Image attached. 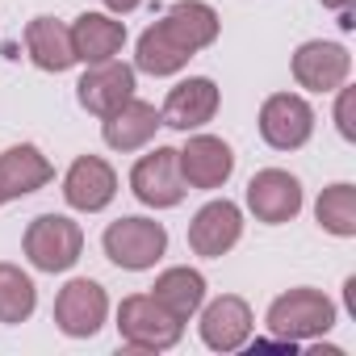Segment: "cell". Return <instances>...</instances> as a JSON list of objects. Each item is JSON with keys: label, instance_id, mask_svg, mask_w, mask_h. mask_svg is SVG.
<instances>
[{"label": "cell", "instance_id": "obj_1", "mask_svg": "<svg viewBox=\"0 0 356 356\" xmlns=\"http://www.w3.org/2000/svg\"><path fill=\"white\" fill-rule=\"evenodd\" d=\"M264 323H268L273 339H281V343L293 348V343H306V339L327 335L335 327V302L323 289H306L302 285V289H289V293L273 298Z\"/></svg>", "mask_w": 356, "mask_h": 356}, {"label": "cell", "instance_id": "obj_2", "mask_svg": "<svg viewBox=\"0 0 356 356\" xmlns=\"http://www.w3.org/2000/svg\"><path fill=\"white\" fill-rule=\"evenodd\" d=\"M118 335L134 352H168V348L181 343L185 323L172 318L151 293H130L118 306Z\"/></svg>", "mask_w": 356, "mask_h": 356}, {"label": "cell", "instance_id": "obj_3", "mask_svg": "<svg viewBox=\"0 0 356 356\" xmlns=\"http://www.w3.org/2000/svg\"><path fill=\"white\" fill-rule=\"evenodd\" d=\"M22 252L38 273H67L84 252V231L67 214H38L26 227Z\"/></svg>", "mask_w": 356, "mask_h": 356}, {"label": "cell", "instance_id": "obj_4", "mask_svg": "<svg viewBox=\"0 0 356 356\" xmlns=\"http://www.w3.org/2000/svg\"><path fill=\"white\" fill-rule=\"evenodd\" d=\"M101 248H105V256H109L118 268H126V273H147V268H155V264L163 260V252H168V231H163V222H155V218H118V222L105 227Z\"/></svg>", "mask_w": 356, "mask_h": 356}, {"label": "cell", "instance_id": "obj_5", "mask_svg": "<svg viewBox=\"0 0 356 356\" xmlns=\"http://www.w3.org/2000/svg\"><path fill=\"white\" fill-rule=\"evenodd\" d=\"M130 189L151 210H172L185 202V176L176 163V147H155L130 168Z\"/></svg>", "mask_w": 356, "mask_h": 356}, {"label": "cell", "instance_id": "obj_6", "mask_svg": "<svg viewBox=\"0 0 356 356\" xmlns=\"http://www.w3.org/2000/svg\"><path fill=\"white\" fill-rule=\"evenodd\" d=\"M314 134V109L298 92H273L260 105V138L273 151H298Z\"/></svg>", "mask_w": 356, "mask_h": 356}, {"label": "cell", "instance_id": "obj_7", "mask_svg": "<svg viewBox=\"0 0 356 356\" xmlns=\"http://www.w3.org/2000/svg\"><path fill=\"white\" fill-rule=\"evenodd\" d=\"M109 318V298L92 277H76L55 298V327L72 339H92Z\"/></svg>", "mask_w": 356, "mask_h": 356}, {"label": "cell", "instance_id": "obj_8", "mask_svg": "<svg viewBox=\"0 0 356 356\" xmlns=\"http://www.w3.org/2000/svg\"><path fill=\"white\" fill-rule=\"evenodd\" d=\"M248 210L268 227L293 222L302 214V181L285 168H260L248 181Z\"/></svg>", "mask_w": 356, "mask_h": 356}, {"label": "cell", "instance_id": "obj_9", "mask_svg": "<svg viewBox=\"0 0 356 356\" xmlns=\"http://www.w3.org/2000/svg\"><path fill=\"white\" fill-rule=\"evenodd\" d=\"M176 163H181L185 189H222L235 172V151L218 138V134H193L181 151H176Z\"/></svg>", "mask_w": 356, "mask_h": 356}, {"label": "cell", "instance_id": "obj_10", "mask_svg": "<svg viewBox=\"0 0 356 356\" xmlns=\"http://www.w3.org/2000/svg\"><path fill=\"white\" fill-rule=\"evenodd\" d=\"M239 239H243V210H239L235 202H227V197L206 202V206L193 214V222H189V248H193V256L218 260V256H227Z\"/></svg>", "mask_w": 356, "mask_h": 356}, {"label": "cell", "instance_id": "obj_11", "mask_svg": "<svg viewBox=\"0 0 356 356\" xmlns=\"http://www.w3.org/2000/svg\"><path fill=\"white\" fill-rule=\"evenodd\" d=\"M118 197V172L109 168V159L101 155H80L72 159L67 176H63V202L80 214H97Z\"/></svg>", "mask_w": 356, "mask_h": 356}, {"label": "cell", "instance_id": "obj_12", "mask_svg": "<svg viewBox=\"0 0 356 356\" xmlns=\"http://www.w3.org/2000/svg\"><path fill=\"white\" fill-rule=\"evenodd\" d=\"M252 327H256L252 306H248L239 293H222V298H214L210 306L202 302V323H197V331H202V343H206V348H214V352H239V348L252 339Z\"/></svg>", "mask_w": 356, "mask_h": 356}, {"label": "cell", "instance_id": "obj_13", "mask_svg": "<svg viewBox=\"0 0 356 356\" xmlns=\"http://www.w3.org/2000/svg\"><path fill=\"white\" fill-rule=\"evenodd\" d=\"M218 101H222V92H218V84L210 76H189V80L176 84V88H168L159 118H163V126L189 134V130H202L206 122H214Z\"/></svg>", "mask_w": 356, "mask_h": 356}, {"label": "cell", "instance_id": "obj_14", "mask_svg": "<svg viewBox=\"0 0 356 356\" xmlns=\"http://www.w3.org/2000/svg\"><path fill=\"white\" fill-rule=\"evenodd\" d=\"M348 72H352V55L339 42L310 38L293 51V80L306 92H335L348 80Z\"/></svg>", "mask_w": 356, "mask_h": 356}, {"label": "cell", "instance_id": "obj_15", "mask_svg": "<svg viewBox=\"0 0 356 356\" xmlns=\"http://www.w3.org/2000/svg\"><path fill=\"white\" fill-rule=\"evenodd\" d=\"M76 97L88 113L97 118H109L118 105H126L134 97V67L122 63V59H105V63H92L80 84H76Z\"/></svg>", "mask_w": 356, "mask_h": 356}, {"label": "cell", "instance_id": "obj_16", "mask_svg": "<svg viewBox=\"0 0 356 356\" xmlns=\"http://www.w3.org/2000/svg\"><path fill=\"white\" fill-rule=\"evenodd\" d=\"M159 30L181 47L185 55H197V51H206V47L218 42L222 22H218V13L206 5V0H176V5L159 17Z\"/></svg>", "mask_w": 356, "mask_h": 356}, {"label": "cell", "instance_id": "obj_17", "mask_svg": "<svg viewBox=\"0 0 356 356\" xmlns=\"http://www.w3.org/2000/svg\"><path fill=\"white\" fill-rule=\"evenodd\" d=\"M51 176H55L51 159L34 143H17L9 151H0V197L5 202L38 193L42 185H51Z\"/></svg>", "mask_w": 356, "mask_h": 356}, {"label": "cell", "instance_id": "obj_18", "mask_svg": "<svg viewBox=\"0 0 356 356\" xmlns=\"http://www.w3.org/2000/svg\"><path fill=\"white\" fill-rule=\"evenodd\" d=\"M72 51H76V63H105V59H118L122 47H126V22L109 17V13H80L72 26Z\"/></svg>", "mask_w": 356, "mask_h": 356}, {"label": "cell", "instance_id": "obj_19", "mask_svg": "<svg viewBox=\"0 0 356 356\" xmlns=\"http://www.w3.org/2000/svg\"><path fill=\"white\" fill-rule=\"evenodd\" d=\"M159 126H163L159 109H155L151 101L130 97V101L118 105L109 118H101V138H105V147H113V151H138V147H147V143L155 138Z\"/></svg>", "mask_w": 356, "mask_h": 356}, {"label": "cell", "instance_id": "obj_20", "mask_svg": "<svg viewBox=\"0 0 356 356\" xmlns=\"http://www.w3.org/2000/svg\"><path fill=\"white\" fill-rule=\"evenodd\" d=\"M151 298H155L172 318L189 323V318L202 310V302H206V277H202L197 268H189V264L163 268V273L155 277V285H151Z\"/></svg>", "mask_w": 356, "mask_h": 356}, {"label": "cell", "instance_id": "obj_21", "mask_svg": "<svg viewBox=\"0 0 356 356\" xmlns=\"http://www.w3.org/2000/svg\"><path fill=\"white\" fill-rule=\"evenodd\" d=\"M26 55H30V63L42 67V72H55V76L67 72V67L76 63L67 26L55 22V17H34V22L26 26Z\"/></svg>", "mask_w": 356, "mask_h": 356}, {"label": "cell", "instance_id": "obj_22", "mask_svg": "<svg viewBox=\"0 0 356 356\" xmlns=\"http://www.w3.org/2000/svg\"><path fill=\"white\" fill-rule=\"evenodd\" d=\"M189 59H193V55H185L181 47H176V42L159 30V22L147 26V30L138 34V47H134V72H147V76H176V72H185V67H189Z\"/></svg>", "mask_w": 356, "mask_h": 356}, {"label": "cell", "instance_id": "obj_23", "mask_svg": "<svg viewBox=\"0 0 356 356\" xmlns=\"http://www.w3.org/2000/svg\"><path fill=\"white\" fill-rule=\"evenodd\" d=\"M314 218L327 235L335 239H352L356 235V185L339 181V185H327L314 202Z\"/></svg>", "mask_w": 356, "mask_h": 356}, {"label": "cell", "instance_id": "obj_24", "mask_svg": "<svg viewBox=\"0 0 356 356\" xmlns=\"http://www.w3.org/2000/svg\"><path fill=\"white\" fill-rule=\"evenodd\" d=\"M38 310V285L30 281V273H22L17 264L0 260V323H26Z\"/></svg>", "mask_w": 356, "mask_h": 356}, {"label": "cell", "instance_id": "obj_25", "mask_svg": "<svg viewBox=\"0 0 356 356\" xmlns=\"http://www.w3.org/2000/svg\"><path fill=\"white\" fill-rule=\"evenodd\" d=\"M335 92H339V101H335V126H339V134L352 143V138H356V126H352V101H356V92L343 88V84H339Z\"/></svg>", "mask_w": 356, "mask_h": 356}, {"label": "cell", "instance_id": "obj_26", "mask_svg": "<svg viewBox=\"0 0 356 356\" xmlns=\"http://www.w3.org/2000/svg\"><path fill=\"white\" fill-rule=\"evenodd\" d=\"M352 5H356V0H323V9H335V13H339V26H343V30L356 26V22H352Z\"/></svg>", "mask_w": 356, "mask_h": 356}, {"label": "cell", "instance_id": "obj_27", "mask_svg": "<svg viewBox=\"0 0 356 356\" xmlns=\"http://www.w3.org/2000/svg\"><path fill=\"white\" fill-rule=\"evenodd\" d=\"M138 5H143V0H105V9H109V13H118V17H126V13H134Z\"/></svg>", "mask_w": 356, "mask_h": 356}, {"label": "cell", "instance_id": "obj_28", "mask_svg": "<svg viewBox=\"0 0 356 356\" xmlns=\"http://www.w3.org/2000/svg\"><path fill=\"white\" fill-rule=\"evenodd\" d=\"M0 206H5V197H0Z\"/></svg>", "mask_w": 356, "mask_h": 356}]
</instances>
